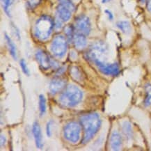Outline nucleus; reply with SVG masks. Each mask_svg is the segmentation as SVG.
Listing matches in <instances>:
<instances>
[{
  "instance_id": "1",
  "label": "nucleus",
  "mask_w": 151,
  "mask_h": 151,
  "mask_svg": "<svg viewBox=\"0 0 151 151\" xmlns=\"http://www.w3.org/2000/svg\"><path fill=\"white\" fill-rule=\"evenodd\" d=\"M79 121L84 131L83 144H86L93 137L101 125V120L98 114L88 113L82 115Z\"/></svg>"
},
{
  "instance_id": "2",
  "label": "nucleus",
  "mask_w": 151,
  "mask_h": 151,
  "mask_svg": "<svg viewBox=\"0 0 151 151\" xmlns=\"http://www.w3.org/2000/svg\"><path fill=\"white\" fill-rule=\"evenodd\" d=\"M82 91L74 85H69L60 95L59 101L65 107H74L82 101Z\"/></svg>"
},
{
  "instance_id": "3",
  "label": "nucleus",
  "mask_w": 151,
  "mask_h": 151,
  "mask_svg": "<svg viewBox=\"0 0 151 151\" xmlns=\"http://www.w3.org/2000/svg\"><path fill=\"white\" fill-rule=\"evenodd\" d=\"M55 27V22L52 17L42 15L36 21L34 27L35 36L40 40H45L50 37Z\"/></svg>"
},
{
  "instance_id": "4",
  "label": "nucleus",
  "mask_w": 151,
  "mask_h": 151,
  "mask_svg": "<svg viewBox=\"0 0 151 151\" xmlns=\"http://www.w3.org/2000/svg\"><path fill=\"white\" fill-rule=\"evenodd\" d=\"M87 57L92 62H93L100 72L103 74L106 75H116L119 74V67L117 63H111V64L105 63L99 58L93 56L87 55Z\"/></svg>"
},
{
  "instance_id": "5",
  "label": "nucleus",
  "mask_w": 151,
  "mask_h": 151,
  "mask_svg": "<svg viewBox=\"0 0 151 151\" xmlns=\"http://www.w3.org/2000/svg\"><path fill=\"white\" fill-rule=\"evenodd\" d=\"M81 125L76 122H70L65 125L63 129V136L70 142H78L80 139Z\"/></svg>"
},
{
  "instance_id": "6",
  "label": "nucleus",
  "mask_w": 151,
  "mask_h": 151,
  "mask_svg": "<svg viewBox=\"0 0 151 151\" xmlns=\"http://www.w3.org/2000/svg\"><path fill=\"white\" fill-rule=\"evenodd\" d=\"M51 51L53 55L58 58H61L67 52V40L63 36L58 35L54 38L51 43Z\"/></svg>"
},
{
  "instance_id": "7",
  "label": "nucleus",
  "mask_w": 151,
  "mask_h": 151,
  "mask_svg": "<svg viewBox=\"0 0 151 151\" xmlns=\"http://www.w3.org/2000/svg\"><path fill=\"white\" fill-rule=\"evenodd\" d=\"M75 27L77 33L88 36L91 30V24L89 18L84 15H79L75 19Z\"/></svg>"
},
{
  "instance_id": "8",
  "label": "nucleus",
  "mask_w": 151,
  "mask_h": 151,
  "mask_svg": "<svg viewBox=\"0 0 151 151\" xmlns=\"http://www.w3.org/2000/svg\"><path fill=\"white\" fill-rule=\"evenodd\" d=\"M36 59L40 66L43 70H48L51 67L58 66L57 62L51 59V57L43 50H38L36 52Z\"/></svg>"
},
{
  "instance_id": "9",
  "label": "nucleus",
  "mask_w": 151,
  "mask_h": 151,
  "mask_svg": "<svg viewBox=\"0 0 151 151\" xmlns=\"http://www.w3.org/2000/svg\"><path fill=\"white\" fill-rule=\"evenodd\" d=\"M65 86V79L57 77L53 79L50 84V91L52 94H56L57 93L61 91Z\"/></svg>"
},
{
  "instance_id": "10",
  "label": "nucleus",
  "mask_w": 151,
  "mask_h": 151,
  "mask_svg": "<svg viewBox=\"0 0 151 151\" xmlns=\"http://www.w3.org/2000/svg\"><path fill=\"white\" fill-rule=\"evenodd\" d=\"M32 133L34 135L36 146L38 148H42L43 146L42 144V135L41 132V129L38 122H34L32 126Z\"/></svg>"
},
{
  "instance_id": "11",
  "label": "nucleus",
  "mask_w": 151,
  "mask_h": 151,
  "mask_svg": "<svg viewBox=\"0 0 151 151\" xmlns=\"http://www.w3.org/2000/svg\"><path fill=\"white\" fill-rule=\"evenodd\" d=\"M73 11L69 9L63 4H59L57 8V13L58 17L63 21V22H67L70 19L72 15Z\"/></svg>"
},
{
  "instance_id": "12",
  "label": "nucleus",
  "mask_w": 151,
  "mask_h": 151,
  "mask_svg": "<svg viewBox=\"0 0 151 151\" xmlns=\"http://www.w3.org/2000/svg\"><path fill=\"white\" fill-rule=\"evenodd\" d=\"M73 42L75 47L78 50H83L86 47L87 45V40L86 36L80 33H77L74 35Z\"/></svg>"
},
{
  "instance_id": "13",
  "label": "nucleus",
  "mask_w": 151,
  "mask_h": 151,
  "mask_svg": "<svg viewBox=\"0 0 151 151\" xmlns=\"http://www.w3.org/2000/svg\"><path fill=\"white\" fill-rule=\"evenodd\" d=\"M122 139L121 135L117 132H114L111 138V146L113 150H119L121 146Z\"/></svg>"
},
{
  "instance_id": "14",
  "label": "nucleus",
  "mask_w": 151,
  "mask_h": 151,
  "mask_svg": "<svg viewBox=\"0 0 151 151\" xmlns=\"http://www.w3.org/2000/svg\"><path fill=\"white\" fill-rule=\"evenodd\" d=\"M5 39L6 40L8 47H9V52H10L11 55L15 60L17 59V54H16V48H15V44L13 43L11 38L8 36L7 34H5Z\"/></svg>"
},
{
  "instance_id": "15",
  "label": "nucleus",
  "mask_w": 151,
  "mask_h": 151,
  "mask_svg": "<svg viewBox=\"0 0 151 151\" xmlns=\"http://www.w3.org/2000/svg\"><path fill=\"white\" fill-rule=\"evenodd\" d=\"M116 26L124 34H129L131 32L130 23L127 21H119L116 23Z\"/></svg>"
},
{
  "instance_id": "16",
  "label": "nucleus",
  "mask_w": 151,
  "mask_h": 151,
  "mask_svg": "<svg viewBox=\"0 0 151 151\" xmlns=\"http://www.w3.org/2000/svg\"><path fill=\"white\" fill-rule=\"evenodd\" d=\"M145 89H146V98L144 100V104L146 106H148L151 105V85L147 84Z\"/></svg>"
},
{
  "instance_id": "17",
  "label": "nucleus",
  "mask_w": 151,
  "mask_h": 151,
  "mask_svg": "<svg viewBox=\"0 0 151 151\" xmlns=\"http://www.w3.org/2000/svg\"><path fill=\"white\" fill-rule=\"evenodd\" d=\"M39 109L40 116H43L46 111V100L42 94L39 96Z\"/></svg>"
},
{
  "instance_id": "18",
  "label": "nucleus",
  "mask_w": 151,
  "mask_h": 151,
  "mask_svg": "<svg viewBox=\"0 0 151 151\" xmlns=\"http://www.w3.org/2000/svg\"><path fill=\"white\" fill-rule=\"evenodd\" d=\"M71 76L77 81H81L82 79V73L79 70V69L77 67H73L70 70Z\"/></svg>"
},
{
  "instance_id": "19",
  "label": "nucleus",
  "mask_w": 151,
  "mask_h": 151,
  "mask_svg": "<svg viewBox=\"0 0 151 151\" xmlns=\"http://www.w3.org/2000/svg\"><path fill=\"white\" fill-rule=\"evenodd\" d=\"M65 34L69 41L73 42V37H74V27L72 25H68L65 28Z\"/></svg>"
},
{
  "instance_id": "20",
  "label": "nucleus",
  "mask_w": 151,
  "mask_h": 151,
  "mask_svg": "<svg viewBox=\"0 0 151 151\" xmlns=\"http://www.w3.org/2000/svg\"><path fill=\"white\" fill-rule=\"evenodd\" d=\"M73 0H59V4H63L65 6L68 8L72 11H74L75 10V5L73 4Z\"/></svg>"
},
{
  "instance_id": "21",
  "label": "nucleus",
  "mask_w": 151,
  "mask_h": 151,
  "mask_svg": "<svg viewBox=\"0 0 151 151\" xmlns=\"http://www.w3.org/2000/svg\"><path fill=\"white\" fill-rule=\"evenodd\" d=\"M3 4V9L7 15L10 16V11H9V7H10L11 4V0H1Z\"/></svg>"
},
{
  "instance_id": "22",
  "label": "nucleus",
  "mask_w": 151,
  "mask_h": 151,
  "mask_svg": "<svg viewBox=\"0 0 151 151\" xmlns=\"http://www.w3.org/2000/svg\"><path fill=\"white\" fill-rule=\"evenodd\" d=\"M20 67L22 70L23 73H24L25 75H29V70L27 65V63H26V61H24V59H21V61L20 62Z\"/></svg>"
},
{
  "instance_id": "23",
  "label": "nucleus",
  "mask_w": 151,
  "mask_h": 151,
  "mask_svg": "<svg viewBox=\"0 0 151 151\" xmlns=\"http://www.w3.org/2000/svg\"><path fill=\"white\" fill-rule=\"evenodd\" d=\"M40 0H28L27 5L29 7L31 8V9H33V8H34L36 6H37Z\"/></svg>"
},
{
  "instance_id": "24",
  "label": "nucleus",
  "mask_w": 151,
  "mask_h": 151,
  "mask_svg": "<svg viewBox=\"0 0 151 151\" xmlns=\"http://www.w3.org/2000/svg\"><path fill=\"white\" fill-rule=\"evenodd\" d=\"M124 132L125 133V135H127V137H130L131 134H132V131H131V127L129 125H125L124 126Z\"/></svg>"
},
{
  "instance_id": "25",
  "label": "nucleus",
  "mask_w": 151,
  "mask_h": 151,
  "mask_svg": "<svg viewBox=\"0 0 151 151\" xmlns=\"http://www.w3.org/2000/svg\"><path fill=\"white\" fill-rule=\"evenodd\" d=\"M51 123L52 121H50L47 123V127H46V132H47V135L48 137L51 136V129H50V127H51Z\"/></svg>"
},
{
  "instance_id": "26",
  "label": "nucleus",
  "mask_w": 151,
  "mask_h": 151,
  "mask_svg": "<svg viewBox=\"0 0 151 151\" xmlns=\"http://www.w3.org/2000/svg\"><path fill=\"white\" fill-rule=\"evenodd\" d=\"M105 13L107 15L108 18H109V20H113L114 15H113V13L111 12V11L109 10H105Z\"/></svg>"
},
{
  "instance_id": "27",
  "label": "nucleus",
  "mask_w": 151,
  "mask_h": 151,
  "mask_svg": "<svg viewBox=\"0 0 151 151\" xmlns=\"http://www.w3.org/2000/svg\"><path fill=\"white\" fill-rule=\"evenodd\" d=\"M6 143V138L2 134L1 135V146H3Z\"/></svg>"
},
{
  "instance_id": "28",
  "label": "nucleus",
  "mask_w": 151,
  "mask_h": 151,
  "mask_svg": "<svg viewBox=\"0 0 151 151\" xmlns=\"http://www.w3.org/2000/svg\"><path fill=\"white\" fill-rule=\"evenodd\" d=\"M147 8H148V10L151 12V0H148V3H147Z\"/></svg>"
},
{
  "instance_id": "29",
  "label": "nucleus",
  "mask_w": 151,
  "mask_h": 151,
  "mask_svg": "<svg viewBox=\"0 0 151 151\" xmlns=\"http://www.w3.org/2000/svg\"><path fill=\"white\" fill-rule=\"evenodd\" d=\"M111 1V0H102V2L104 4V3L109 2V1Z\"/></svg>"
},
{
  "instance_id": "30",
  "label": "nucleus",
  "mask_w": 151,
  "mask_h": 151,
  "mask_svg": "<svg viewBox=\"0 0 151 151\" xmlns=\"http://www.w3.org/2000/svg\"><path fill=\"white\" fill-rule=\"evenodd\" d=\"M139 1H140L141 3H144L145 1H146V0H139Z\"/></svg>"
},
{
  "instance_id": "31",
  "label": "nucleus",
  "mask_w": 151,
  "mask_h": 151,
  "mask_svg": "<svg viewBox=\"0 0 151 151\" xmlns=\"http://www.w3.org/2000/svg\"><path fill=\"white\" fill-rule=\"evenodd\" d=\"M73 1H78V0H73Z\"/></svg>"
}]
</instances>
